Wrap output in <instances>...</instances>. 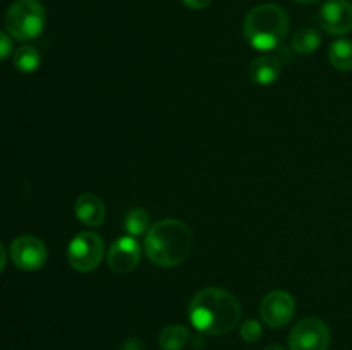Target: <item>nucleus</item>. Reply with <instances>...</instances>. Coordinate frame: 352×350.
<instances>
[{
  "instance_id": "nucleus-16",
  "label": "nucleus",
  "mask_w": 352,
  "mask_h": 350,
  "mask_svg": "<svg viewBox=\"0 0 352 350\" xmlns=\"http://www.w3.org/2000/svg\"><path fill=\"white\" fill-rule=\"evenodd\" d=\"M41 64V55L31 45H23L14 51V67L24 74H31L36 71Z\"/></svg>"
},
{
  "instance_id": "nucleus-2",
  "label": "nucleus",
  "mask_w": 352,
  "mask_h": 350,
  "mask_svg": "<svg viewBox=\"0 0 352 350\" xmlns=\"http://www.w3.org/2000/svg\"><path fill=\"white\" fill-rule=\"evenodd\" d=\"M191 249L192 233L181 220H160L144 235V253L157 266H179L188 259Z\"/></svg>"
},
{
  "instance_id": "nucleus-20",
  "label": "nucleus",
  "mask_w": 352,
  "mask_h": 350,
  "mask_svg": "<svg viewBox=\"0 0 352 350\" xmlns=\"http://www.w3.org/2000/svg\"><path fill=\"white\" fill-rule=\"evenodd\" d=\"M213 0H182V3H184L186 7H189V9L192 10H201V9H206V7L212 5Z\"/></svg>"
},
{
  "instance_id": "nucleus-6",
  "label": "nucleus",
  "mask_w": 352,
  "mask_h": 350,
  "mask_svg": "<svg viewBox=\"0 0 352 350\" xmlns=\"http://www.w3.org/2000/svg\"><path fill=\"white\" fill-rule=\"evenodd\" d=\"M330 329L315 316L301 319L289 335V350H329Z\"/></svg>"
},
{
  "instance_id": "nucleus-12",
  "label": "nucleus",
  "mask_w": 352,
  "mask_h": 350,
  "mask_svg": "<svg viewBox=\"0 0 352 350\" xmlns=\"http://www.w3.org/2000/svg\"><path fill=\"white\" fill-rule=\"evenodd\" d=\"M282 72V62L277 55L265 54L254 58L250 65V78L254 84H274Z\"/></svg>"
},
{
  "instance_id": "nucleus-10",
  "label": "nucleus",
  "mask_w": 352,
  "mask_h": 350,
  "mask_svg": "<svg viewBox=\"0 0 352 350\" xmlns=\"http://www.w3.org/2000/svg\"><path fill=\"white\" fill-rule=\"evenodd\" d=\"M141 259V247L134 237L126 235L117 239L112 246L109 247L107 254V264L113 273H131L136 270Z\"/></svg>"
},
{
  "instance_id": "nucleus-8",
  "label": "nucleus",
  "mask_w": 352,
  "mask_h": 350,
  "mask_svg": "<svg viewBox=\"0 0 352 350\" xmlns=\"http://www.w3.org/2000/svg\"><path fill=\"white\" fill-rule=\"evenodd\" d=\"M296 314V301L289 292L274 290L265 295L260 302L261 321L268 328H284Z\"/></svg>"
},
{
  "instance_id": "nucleus-9",
  "label": "nucleus",
  "mask_w": 352,
  "mask_h": 350,
  "mask_svg": "<svg viewBox=\"0 0 352 350\" xmlns=\"http://www.w3.org/2000/svg\"><path fill=\"white\" fill-rule=\"evenodd\" d=\"M318 24L325 33L344 36L352 31V2L349 0H329L318 12Z\"/></svg>"
},
{
  "instance_id": "nucleus-7",
  "label": "nucleus",
  "mask_w": 352,
  "mask_h": 350,
  "mask_svg": "<svg viewBox=\"0 0 352 350\" xmlns=\"http://www.w3.org/2000/svg\"><path fill=\"white\" fill-rule=\"evenodd\" d=\"M10 259L21 271H38L48 259V250L43 240L33 235H19L10 244Z\"/></svg>"
},
{
  "instance_id": "nucleus-15",
  "label": "nucleus",
  "mask_w": 352,
  "mask_h": 350,
  "mask_svg": "<svg viewBox=\"0 0 352 350\" xmlns=\"http://www.w3.org/2000/svg\"><path fill=\"white\" fill-rule=\"evenodd\" d=\"M329 60L337 71H352V41L340 38L330 45Z\"/></svg>"
},
{
  "instance_id": "nucleus-13",
  "label": "nucleus",
  "mask_w": 352,
  "mask_h": 350,
  "mask_svg": "<svg viewBox=\"0 0 352 350\" xmlns=\"http://www.w3.org/2000/svg\"><path fill=\"white\" fill-rule=\"evenodd\" d=\"M191 331L184 325H168L158 335L162 350H182L189 343Z\"/></svg>"
},
{
  "instance_id": "nucleus-11",
  "label": "nucleus",
  "mask_w": 352,
  "mask_h": 350,
  "mask_svg": "<svg viewBox=\"0 0 352 350\" xmlns=\"http://www.w3.org/2000/svg\"><path fill=\"white\" fill-rule=\"evenodd\" d=\"M74 213L76 218L86 226L91 229H98L105 223L107 218V208L105 202L93 192H85L79 196L74 202Z\"/></svg>"
},
{
  "instance_id": "nucleus-23",
  "label": "nucleus",
  "mask_w": 352,
  "mask_h": 350,
  "mask_svg": "<svg viewBox=\"0 0 352 350\" xmlns=\"http://www.w3.org/2000/svg\"><path fill=\"white\" fill-rule=\"evenodd\" d=\"M294 2H299V3H316V2H320V0H294Z\"/></svg>"
},
{
  "instance_id": "nucleus-4",
  "label": "nucleus",
  "mask_w": 352,
  "mask_h": 350,
  "mask_svg": "<svg viewBox=\"0 0 352 350\" xmlns=\"http://www.w3.org/2000/svg\"><path fill=\"white\" fill-rule=\"evenodd\" d=\"M47 24V12L40 0H14L6 12V27L12 38L30 41L40 36Z\"/></svg>"
},
{
  "instance_id": "nucleus-18",
  "label": "nucleus",
  "mask_w": 352,
  "mask_h": 350,
  "mask_svg": "<svg viewBox=\"0 0 352 350\" xmlns=\"http://www.w3.org/2000/svg\"><path fill=\"white\" fill-rule=\"evenodd\" d=\"M263 335V328H261L260 321L256 319H248L241 325V338L248 343H254L261 338Z\"/></svg>"
},
{
  "instance_id": "nucleus-14",
  "label": "nucleus",
  "mask_w": 352,
  "mask_h": 350,
  "mask_svg": "<svg viewBox=\"0 0 352 350\" xmlns=\"http://www.w3.org/2000/svg\"><path fill=\"white\" fill-rule=\"evenodd\" d=\"M322 45V36L313 27H301L294 33L291 40V47L296 54L299 55H311Z\"/></svg>"
},
{
  "instance_id": "nucleus-1",
  "label": "nucleus",
  "mask_w": 352,
  "mask_h": 350,
  "mask_svg": "<svg viewBox=\"0 0 352 350\" xmlns=\"http://www.w3.org/2000/svg\"><path fill=\"white\" fill-rule=\"evenodd\" d=\"M189 321L205 335H227L239 326L243 307L229 290L219 287H206L199 290L189 302Z\"/></svg>"
},
{
  "instance_id": "nucleus-22",
  "label": "nucleus",
  "mask_w": 352,
  "mask_h": 350,
  "mask_svg": "<svg viewBox=\"0 0 352 350\" xmlns=\"http://www.w3.org/2000/svg\"><path fill=\"white\" fill-rule=\"evenodd\" d=\"M263 350H287V349H285V347H282V345H278V343H272V345L265 347Z\"/></svg>"
},
{
  "instance_id": "nucleus-21",
  "label": "nucleus",
  "mask_w": 352,
  "mask_h": 350,
  "mask_svg": "<svg viewBox=\"0 0 352 350\" xmlns=\"http://www.w3.org/2000/svg\"><path fill=\"white\" fill-rule=\"evenodd\" d=\"M6 264H7V250H6V247H3V244L0 242V273L3 271Z\"/></svg>"
},
{
  "instance_id": "nucleus-19",
  "label": "nucleus",
  "mask_w": 352,
  "mask_h": 350,
  "mask_svg": "<svg viewBox=\"0 0 352 350\" xmlns=\"http://www.w3.org/2000/svg\"><path fill=\"white\" fill-rule=\"evenodd\" d=\"M14 50V43L10 40L9 34H6L3 31H0V60L9 57Z\"/></svg>"
},
{
  "instance_id": "nucleus-17",
  "label": "nucleus",
  "mask_w": 352,
  "mask_h": 350,
  "mask_svg": "<svg viewBox=\"0 0 352 350\" xmlns=\"http://www.w3.org/2000/svg\"><path fill=\"white\" fill-rule=\"evenodd\" d=\"M124 229L131 237H140L150 230V215L143 208H133L124 218Z\"/></svg>"
},
{
  "instance_id": "nucleus-5",
  "label": "nucleus",
  "mask_w": 352,
  "mask_h": 350,
  "mask_svg": "<svg viewBox=\"0 0 352 350\" xmlns=\"http://www.w3.org/2000/svg\"><path fill=\"white\" fill-rule=\"evenodd\" d=\"M105 257V242L96 232H79L69 242L67 263L78 273H91Z\"/></svg>"
},
{
  "instance_id": "nucleus-3",
  "label": "nucleus",
  "mask_w": 352,
  "mask_h": 350,
  "mask_svg": "<svg viewBox=\"0 0 352 350\" xmlns=\"http://www.w3.org/2000/svg\"><path fill=\"white\" fill-rule=\"evenodd\" d=\"M248 43L258 51L280 47L289 33V16L277 3H261L248 12L243 24Z\"/></svg>"
}]
</instances>
